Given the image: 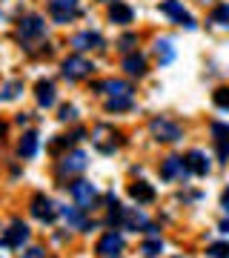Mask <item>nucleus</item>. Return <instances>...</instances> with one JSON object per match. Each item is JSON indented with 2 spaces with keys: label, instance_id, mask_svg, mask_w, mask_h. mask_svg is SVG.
<instances>
[{
  "label": "nucleus",
  "instance_id": "nucleus-1",
  "mask_svg": "<svg viewBox=\"0 0 229 258\" xmlns=\"http://www.w3.org/2000/svg\"><path fill=\"white\" fill-rule=\"evenodd\" d=\"M92 144H95V149H98V152H103V155H112V152H115L120 144H123V141H120V132H118V129L98 126L95 132H92Z\"/></svg>",
  "mask_w": 229,
  "mask_h": 258
},
{
  "label": "nucleus",
  "instance_id": "nucleus-2",
  "mask_svg": "<svg viewBox=\"0 0 229 258\" xmlns=\"http://www.w3.org/2000/svg\"><path fill=\"white\" fill-rule=\"evenodd\" d=\"M69 192H72L74 204H78L81 210H92V207L98 204V189H95V184H89V181H74V184L69 186Z\"/></svg>",
  "mask_w": 229,
  "mask_h": 258
},
{
  "label": "nucleus",
  "instance_id": "nucleus-3",
  "mask_svg": "<svg viewBox=\"0 0 229 258\" xmlns=\"http://www.w3.org/2000/svg\"><path fill=\"white\" fill-rule=\"evenodd\" d=\"M29 210H32V215H35L37 221H43V224H52L57 218V207H55V201H52V198H46L43 192H37L35 198H32V207H29Z\"/></svg>",
  "mask_w": 229,
  "mask_h": 258
},
{
  "label": "nucleus",
  "instance_id": "nucleus-4",
  "mask_svg": "<svg viewBox=\"0 0 229 258\" xmlns=\"http://www.w3.org/2000/svg\"><path fill=\"white\" fill-rule=\"evenodd\" d=\"M49 12L57 23H69L81 15V3L78 0H49Z\"/></svg>",
  "mask_w": 229,
  "mask_h": 258
},
{
  "label": "nucleus",
  "instance_id": "nucleus-5",
  "mask_svg": "<svg viewBox=\"0 0 229 258\" xmlns=\"http://www.w3.org/2000/svg\"><path fill=\"white\" fill-rule=\"evenodd\" d=\"M149 129H152V135H155L158 141H166V144L181 141V126H178L175 120H169V118H155L152 123H149Z\"/></svg>",
  "mask_w": 229,
  "mask_h": 258
},
{
  "label": "nucleus",
  "instance_id": "nucleus-6",
  "mask_svg": "<svg viewBox=\"0 0 229 258\" xmlns=\"http://www.w3.org/2000/svg\"><path fill=\"white\" fill-rule=\"evenodd\" d=\"M161 12H164L166 18H172L178 26H186V29H195V20H192V15L183 9V3L181 0H164L161 3Z\"/></svg>",
  "mask_w": 229,
  "mask_h": 258
},
{
  "label": "nucleus",
  "instance_id": "nucleus-7",
  "mask_svg": "<svg viewBox=\"0 0 229 258\" xmlns=\"http://www.w3.org/2000/svg\"><path fill=\"white\" fill-rule=\"evenodd\" d=\"M86 75H92V63L86 60V57L72 55V57L63 60V78L66 81H81V78H86Z\"/></svg>",
  "mask_w": 229,
  "mask_h": 258
},
{
  "label": "nucleus",
  "instance_id": "nucleus-8",
  "mask_svg": "<svg viewBox=\"0 0 229 258\" xmlns=\"http://www.w3.org/2000/svg\"><path fill=\"white\" fill-rule=\"evenodd\" d=\"M189 175V166H186V158H178V155H169L161 166V178L164 181H175V178H186Z\"/></svg>",
  "mask_w": 229,
  "mask_h": 258
},
{
  "label": "nucleus",
  "instance_id": "nucleus-9",
  "mask_svg": "<svg viewBox=\"0 0 229 258\" xmlns=\"http://www.w3.org/2000/svg\"><path fill=\"white\" fill-rule=\"evenodd\" d=\"M86 164H89V158H86V152H69V155L57 164V175H78V172H83L86 169Z\"/></svg>",
  "mask_w": 229,
  "mask_h": 258
},
{
  "label": "nucleus",
  "instance_id": "nucleus-10",
  "mask_svg": "<svg viewBox=\"0 0 229 258\" xmlns=\"http://www.w3.org/2000/svg\"><path fill=\"white\" fill-rule=\"evenodd\" d=\"M29 241V227L23 221H12V227L6 230V235H3V247H12V249H20L23 244Z\"/></svg>",
  "mask_w": 229,
  "mask_h": 258
},
{
  "label": "nucleus",
  "instance_id": "nucleus-11",
  "mask_svg": "<svg viewBox=\"0 0 229 258\" xmlns=\"http://www.w3.org/2000/svg\"><path fill=\"white\" fill-rule=\"evenodd\" d=\"M46 32V23L43 18H37V15H29V18L20 20L18 26V37H23V40H29V37H40Z\"/></svg>",
  "mask_w": 229,
  "mask_h": 258
},
{
  "label": "nucleus",
  "instance_id": "nucleus-12",
  "mask_svg": "<svg viewBox=\"0 0 229 258\" xmlns=\"http://www.w3.org/2000/svg\"><path fill=\"white\" fill-rule=\"evenodd\" d=\"M72 46L78 52H86V49H103V37L98 32H78L72 37Z\"/></svg>",
  "mask_w": 229,
  "mask_h": 258
},
{
  "label": "nucleus",
  "instance_id": "nucleus-13",
  "mask_svg": "<svg viewBox=\"0 0 229 258\" xmlns=\"http://www.w3.org/2000/svg\"><path fill=\"white\" fill-rule=\"evenodd\" d=\"M120 249H123V238H120L118 232H106L101 241H98V252H101L103 258H112L118 255Z\"/></svg>",
  "mask_w": 229,
  "mask_h": 258
},
{
  "label": "nucleus",
  "instance_id": "nucleus-14",
  "mask_svg": "<svg viewBox=\"0 0 229 258\" xmlns=\"http://www.w3.org/2000/svg\"><path fill=\"white\" fill-rule=\"evenodd\" d=\"M95 89H101V92H106L109 98H132V86H129L126 81H103V83H98Z\"/></svg>",
  "mask_w": 229,
  "mask_h": 258
},
{
  "label": "nucleus",
  "instance_id": "nucleus-15",
  "mask_svg": "<svg viewBox=\"0 0 229 258\" xmlns=\"http://www.w3.org/2000/svg\"><path fill=\"white\" fill-rule=\"evenodd\" d=\"M186 166H189V172H195V175H206L209 172V158L203 155L201 149H192L186 155Z\"/></svg>",
  "mask_w": 229,
  "mask_h": 258
},
{
  "label": "nucleus",
  "instance_id": "nucleus-16",
  "mask_svg": "<svg viewBox=\"0 0 229 258\" xmlns=\"http://www.w3.org/2000/svg\"><path fill=\"white\" fill-rule=\"evenodd\" d=\"M129 195H132L137 204H152L155 201V189H152V184H146V181H135V184L129 186Z\"/></svg>",
  "mask_w": 229,
  "mask_h": 258
},
{
  "label": "nucleus",
  "instance_id": "nucleus-17",
  "mask_svg": "<svg viewBox=\"0 0 229 258\" xmlns=\"http://www.w3.org/2000/svg\"><path fill=\"white\" fill-rule=\"evenodd\" d=\"M123 227L132 230V232H137V230H146L149 221H146V215H143L140 210H123Z\"/></svg>",
  "mask_w": 229,
  "mask_h": 258
},
{
  "label": "nucleus",
  "instance_id": "nucleus-18",
  "mask_svg": "<svg viewBox=\"0 0 229 258\" xmlns=\"http://www.w3.org/2000/svg\"><path fill=\"white\" fill-rule=\"evenodd\" d=\"M35 98L40 106H55V86L49 81H37L35 86Z\"/></svg>",
  "mask_w": 229,
  "mask_h": 258
},
{
  "label": "nucleus",
  "instance_id": "nucleus-19",
  "mask_svg": "<svg viewBox=\"0 0 229 258\" xmlns=\"http://www.w3.org/2000/svg\"><path fill=\"white\" fill-rule=\"evenodd\" d=\"M18 155L20 158H35L37 155V132H26L18 144Z\"/></svg>",
  "mask_w": 229,
  "mask_h": 258
},
{
  "label": "nucleus",
  "instance_id": "nucleus-20",
  "mask_svg": "<svg viewBox=\"0 0 229 258\" xmlns=\"http://www.w3.org/2000/svg\"><path fill=\"white\" fill-rule=\"evenodd\" d=\"M123 69H126L132 78H143V75H146V60L140 55H126L123 57Z\"/></svg>",
  "mask_w": 229,
  "mask_h": 258
},
{
  "label": "nucleus",
  "instance_id": "nucleus-21",
  "mask_svg": "<svg viewBox=\"0 0 229 258\" xmlns=\"http://www.w3.org/2000/svg\"><path fill=\"white\" fill-rule=\"evenodd\" d=\"M132 18H135V12L129 9L126 3H118V0H115V6L109 9V20H112V23H132Z\"/></svg>",
  "mask_w": 229,
  "mask_h": 258
},
{
  "label": "nucleus",
  "instance_id": "nucleus-22",
  "mask_svg": "<svg viewBox=\"0 0 229 258\" xmlns=\"http://www.w3.org/2000/svg\"><path fill=\"white\" fill-rule=\"evenodd\" d=\"M83 212H86V210H81V207H78V210L63 207V210H60V215L66 218V224H72V227H78V230H86V227H89V221L83 218Z\"/></svg>",
  "mask_w": 229,
  "mask_h": 258
},
{
  "label": "nucleus",
  "instance_id": "nucleus-23",
  "mask_svg": "<svg viewBox=\"0 0 229 258\" xmlns=\"http://www.w3.org/2000/svg\"><path fill=\"white\" fill-rule=\"evenodd\" d=\"M155 52H158V60H161L164 66L175 60V46H172V40H169V37H161V40H158Z\"/></svg>",
  "mask_w": 229,
  "mask_h": 258
},
{
  "label": "nucleus",
  "instance_id": "nucleus-24",
  "mask_svg": "<svg viewBox=\"0 0 229 258\" xmlns=\"http://www.w3.org/2000/svg\"><path fill=\"white\" fill-rule=\"evenodd\" d=\"M140 252H143V258H155L164 252V241L161 238H152V241H143V247H140Z\"/></svg>",
  "mask_w": 229,
  "mask_h": 258
},
{
  "label": "nucleus",
  "instance_id": "nucleus-25",
  "mask_svg": "<svg viewBox=\"0 0 229 258\" xmlns=\"http://www.w3.org/2000/svg\"><path fill=\"white\" fill-rule=\"evenodd\" d=\"M132 106V98H106V109L109 112H123Z\"/></svg>",
  "mask_w": 229,
  "mask_h": 258
},
{
  "label": "nucleus",
  "instance_id": "nucleus-26",
  "mask_svg": "<svg viewBox=\"0 0 229 258\" xmlns=\"http://www.w3.org/2000/svg\"><path fill=\"white\" fill-rule=\"evenodd\" d=\"M212 101L218 103L220 109H229V86H220L218 92L212 95Z\"/></svg>",
  "mask_w": 229,
  "mask_h": 258
},
{
  "label": "nucleus",
  "instance_id": "nucleus-27",
  "mask_svg": "<svg viewBox=\"0 0 229 258\" xmlns=\"http://www.w3.org/2000/svg\"><path fill=\"white\" fill-rule=\"evenodd\" d=\"M212 20H215V23L229 26V3H220L218 9H215V15H212Z\"/></svg>",
  "mask_w": 229,
  "mask_h": 258
},
{
  "label": "nucleus",
  "instance_id": "nucleus-28",
  "mask_svg": "<svg viewBox=\"0 0 229 258\" xmlns=\"http://www.w3.org/2000/svg\"><path fill=\"white\" fill-rule=\"evenodd\" d=\"M206 255L209 258H229V244H212L206 249Z\"/></svg>",
  "mask_w": 229,
  "mask_h": 258
},
{
  "label": "nucleus",
  "instance_id": "nucleus-29",
  "mask_svg": "<svg viewBox=\"0 0 229 258\" xmlns=\"http://www.w3.org/2000/svg\"><path fill=\"white\" fill-rule=\"evenodd\" d=\"M212 135H215V141H229V126L226 123H212Z\"/></svg>",
  "mask_w": 229,
  "mask_h": 258
},
{
  "label": "nucleus",
  "instance_id": "nucleus-30",
  "mask_svg": "<svg viewBox=\"0 0 229 258\" xmlns=\"http://www.w3.org/2000/svg\"><path fill=\"white\" fill-rule=\"evenodd\" d=\"M74 115H78V112H74V106H63L57 118H60V120H74Z\"/></svg>",
  "mask_w": 229,
  "mask_h": 258
},
{
  "label": "nucleus",
  "instance_id": "nucleus-31",
  "mask_svg": "<svg viewBox=\"0 0 229 258\" xmlns=\"http://www.w3.org/2000/svg\"><path fill=\"white\" fill-rule=\"evenodd\" d=\"M218 158L220 161H226L229 158V141H218Z\"/></svg>",
  "mask_w": 229,
  "mask_h": 258
},
{
  "label": "nucleus",
  "instance_id": "nucleus-32",
  "mask_svg": "<svg viewBox=\"0 0 229 258\" xmlns=\"http://www.w3.org/2000/svg\"><path fill=\"white\" fill-rule=\"evenodd\" d=\"M18 89H20V83H18V81H15V83H9V86L3 89V98H9V101H12V98L18 95Z\"/></svg>",
  "mask_w": 229,
  "mask_h": 258
},
{
  "label": "nucleus",
  "instance_id": "nucleus-33",
  "mask_svg": "<svg viewBox=\"0 0 229 258\" xmlns=\"http://www.w3.org/2000/svg\"><path fill=\"white\" fill-rule=\"evenodd\" d=\"M20 258H46V252H43L40 247H32V249H26Z\"/></svg>",
  "mask_w": 229,
  "mask_h": 258
},
{
  "label": "nucleus",
  "instance_id": "nucleus-34",
  "mask_svg": "<svg viewBox=\"0 0 229 258\" xmlns=\"http://www.w3.org/2000/svg\"><path fill=\"white\" fill-rule=\"evenodd\" d=\"M132 43H135V37H132V35L120 37V49H123V52H129V49H132Z\"/></svg>",
  "mask_w": 229,
  "mask_h": 258
},
{
  "label": "nucleus",
  "instance_id": "nucleus-35",
  "mask_svg": "<svg viewBox=\"0 0 229 258\" xmlns=\"http://www.w3.org/2000/svg\"><path fill=\"white\" fill-rule=\"evenodd\" d=\"M220 207H223V210L229 212V189H226V192H223V195H220Z\"/></svg>",
  "mask_w": 229,
  "mask_h": 258
},
{
  "label": "nucleus",
  "instance_id": "nucleus-36",
  "mask_svg": "<svg viewBox=\"0 0 229 258\" xmlns=\"http://www.w3.org/2000/svg\"><path fill=\"white\" fill-rule=\"evenodd\" d=\"M220 230H223V232L229 235V221H223V224H220Z\"/></svg>",
  "mask_w": 229,
  "mask_h": 258
},
{
  "label": "nucleus",
  "instance_id": "nucleus-37",
  "mask_svg": "<svg viewBox=\"0 0 229 258\" xmlns=\"http://www.w3.org/2000/svg\"><path fill=\"white\" fill-rule=\"evenodd\" d=\"M112 258H115V255H112Z\"/></svg>",
  "mask_w": 229,
  "mask_h": 258
}]
</instances>
